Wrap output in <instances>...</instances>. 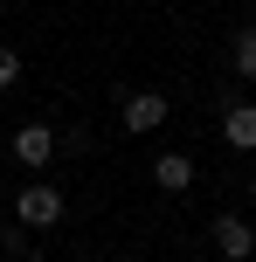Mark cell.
I'll return each mask as SVG.
<instances>
[{"label":"cell","mask_w":256,"mask_h":262,"mask_svg":"<svg viewBox=\"0 0 256 262\" xmlns=\"http://www.w3.org/2000/svg\"><path fill=\"white\" fill-rule=\"evenodd\" d=\"M208 235H215V255H222V262H249V255H256V228L243 221V214H215Z\"/></svg>","instance_id":"obj_4"},{"label":"cell","mask_w":256,"mask_h":262,"mask_svg":"<svg viewBox=\"0 0 256 262\" xmlns=\"http://www.w3.org/2000/svg\"><path fill=\"white\" fill-rule=\"evenodd\" d=\"M229 55H235V76H243V83H256V21H249V28H235Z\"/></svg>","instance_id":"obj_7"},{"label":"cell","mask_w":256,"mask_h":262,"mask_svg":"<svg viewBox=\"0 0 256 262\" xmlns=\"http://www.w3.org/2000/svg\"><path fill=\"white\" fill-rule=\"evenodd\" d=\"M63 214H69V200H63V186H49V180H35V186L14 193V221L21 228H55Z\"/></svg>","instance_id":"obj_1"},{"label":"cell","mask_w":256,"mask_h":262,"mask_svg":"<svg viewBox=\"0 0 256 262\" xmlns=\"http://www.w3.org/2000/svg\"><path fill=\"white\" fill-rule=\"evenodd\" d=\"M166 111H173V97H160V90H125V97H118V118H125V131H132V138L160 131Z\"/></svg>","instance_id":"obj_2"},{"label":"cell","mask_w":256,"mask_h":262,"mask_svg":"<svg viewBox=\"0 0 256 262\" xmlns=\"http://www.w3.org/2000/svg\"><path fill=\"white\" fill-rule=\"evenodd\" d=\"M152 186H160V193H187L194 186V159L187 152H160L152 159Z\"/></svg>","instance_id":"obj_5"},{"label":"cell","mask_w":256,"mask_h":262,"mask_svg":"<svg viewBox=\"0 0 256 262\" xmlns=\"http://www.w3.org/2000/svg\"><path fill=\"white\" fill-rule=\"evenodd\" d=\"M55 159H63V145H55V131H49V124H21V131H14V166L49 172Z\"/></svg>","instance_id":"obj_3"},{"label":"cell","mask_w":256,"mask_h":262,"mask_svg":"<svg viewBox=\"0 0 256 262\" xmlns=\"http://www.w3.org/2000/svg\"><path fill=\"white\" fill-rule=\"evenodd\" d=\"M7 255H14V262H42V249L28 242V228H21V221H7Z\"/></svg>","instance_id":"obj_8"},{"label":"cell","mask_w":256,"mask_h":262,"mask_svg":"<svg viewBox=\"0 0 256 262\" xmlns=\"http://www.w3.org/2000/svg\"><path fill=\"white\" fill-rule=\"evenodd\" d=\"M55 145H63V152H90V131H83V124H69L63 138H55Z\"/></svg>","instance_id":"obj_10"},{"label":"cell","mask_w":256,"mask_h":262,"mask_svg":"<svg viewBox=\"0 0 256 262\" xmlns=\"http://www.w3.org/2000/svg\"><path fill=\"white\" fill-rule=\"evenodd\" d=\"M7 83H21V55H14L7 41H0V90H7Z\"/></svg>","instance_id":"obj_9"},{"label":"cell","mask_w":256,"mask_h":262,"mask_svg":"<svg viewBox=\"0 0 256 262\" xmlns=\"http://www.w3.org/2000/svg\"><path fill=\"white\" fill-rule=\"evenodd\" d=\"M222 138H229L235 152H256V104H229L222 111Z\"/></svg>","instance_id":"obj_6"}]
</instances>
